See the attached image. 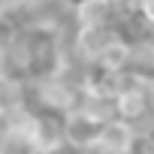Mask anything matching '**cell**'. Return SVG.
<instances>
[{
  "mask_svg": "<svg viewBox=\"0 0 154 154\" xmlns=\"http://www.w3.org/2000/svg\"><path fill=\"white\" fill-rule=\"evenodd\" d=\"M36 97L45 109H54V112H72L79 109V100H82V91L72 88L69 82H63L60 75H51V79H39L36 85Z\"/></svg>",
  "mask_w": 154,
  "mask_h": 154,
  "instance_id": "obj_1",
  "label": "cell"
},
{
  "mask_svg": "<svg viewBox=\"0 0 154 154\" xmlns=\"http://www.w3.org/2000/svg\"><path fill=\"white\" fill-rule=\"evenodd\" d=\"M63 133H66V145L75 151H85L91 142H97L103 136V124L94 121L91 115H85L82 109H72L63 115Z\"/></svg>",
  "mask_w": 154,
  "mask_h": 154,
  "instance_id": "obj_2",
  "label": "cell"
},
{
  "mask_svg": "<svg viewBox=\"0 0 154 154\" xmlns=\"http://www.w3.org/2000/svg\"><path fill=\"white\" fill-rule=\"evenodd\" d=\"M30 142H33L39 151H45V154L60 151V148L66 145L63 121H57V118H51V115H36V121H33V127H30Z\"/></svg>",
  "mask_w": 154,
  "mask_h": 154,
  "instance_id": "obj_3",
  "label": "cell"
},
{
  "mask_svg": "<svg viewBox=\"0 0 154 154\" xmlns=\"http://www.w3.org/2000/svg\"><path fill=\"white\" fill-rule=\"evenodd\" d=\"M115 39V33L109 30V24H103V27H79L75 30V45H79V54L85 57V60H100V54H103V48L109 45Z\"/></svg>",
  "mask_w": 154,
  "mask_h": 154,
  "instance_id": "obj_4",
  "label": "cell"
},
{
  "mask_svg": "<svg viewBox=\"0 0 154 154\" xmlns=\"http://www.w3.org/2000/svg\"><path fill=\"white\" fill-rule=\"evenodd\" d=\"M115 12H118L115 0H79L75 21H79V27H103L112 21Z\"/></svg>",
  "mask_w": 154,
  "mask_h": 154,
  "instance_id": "obj_5",
  "label": "cell"
},
{
  "mask_svg": "<svg viewBox=\"0 0 154 154\" xmlns=\"http://www.w3.org/2000/svg\"><path fill=\"white\" fill-rule=\"evenodd\" d=\"M109 148H115V151H121V154H133V145H136V127L130 124V121H124V118H112V121H106L103 124V136H100Z\"/></svg>",
  "mask_w": 154,
  "mask_h": 154,
  "instance_id": "obj_6",
  "label": "cell"
},
{
  "mask_svg": "<svg viewBox=\"0 0 154 154\" xmlns=\"http://www.w3.org/2000/svg\"><path fill=\"white\" fill-rule=\"evenodd\" d=\"M127 63H133V45L124 42L121 36H115V39L103 48V54H100V60H97V66L106 69V72H124Z\"/></svg>",
  "mask_w": 154,
  "mask_h": 154,
  "instance_id": "obj_7",
  "label": "cell"
},
{
  "mask_svg": "<svg viewBox=\"0 0 154 154\" xmlns=\"http://www.w3.org/2000/svg\"><path fill=\"white\" fill-rule=\"evenodd\" d=\"M151 109V100H148V91H130V94H118V118L136 124L139 118H145Z\"/></svg>",
  "mask_w": 154,
  "mask_h": 154,
  "instance_id": "obj_8",
  "label": "cell"
},
{
  "mask_svg": "<svg viewBox=\"0 0 154 154\" xmlns=\"http://www.w3.org/2000/svg\"><path fill=\"white\" fill-rule=\"evenodd\" d=\"M133 60L139 63L142 72L154 75V36H148V39H142L139 45H133Z\"/></svg>",
  "mask_w": 154,
  "mask_h": 154,
  "instance_id": "obj_9",
  "label": "cell"
},
{
  "mask_svg": "<svg viewBox=\"0 0 154 154\" xmlns=\"http://www.w3.org/2000/svg\"><path fill=\"white\" fill-rule=\"evenodd\" d=\"M18 42V27L9 12H0V51H9Z\"/></svg>",
  "mask_w": 154,
  "mask_h": 154,
  "instance_id": "obj_10",
  "label": "cell"
},
{
  "mask_svg": "<svg viewBox=\"0 0 154 154\" xmlns=\"http://www.w3.org/2000/svg\"><path fill=\"white\" fill-rule=\"evenodd\" d=\"M82 154H121V151H115V148H109L103 139H97V142H91V145H88Z\"/></svg>",
  "mask_w": 154,
  "mask_h": 154,
  "instance_id": "obj_11",
  "label": "cell"
},
{
  "mask_svg": "<svg viewBox=\"0 0 154 154\" xmlns=\"http://www.w3.org/2000/svg\"><path fill=\"white\" fill-rule=\"evenodd\" d=\"M139 12L145 15V21L154 24V0H139Z\"/></svg>",
  "mask_w": 154,
  "mask_h": 154,
  "instance_id": "obj_12",
  "label": "cell"
},
{
  "mask_svg": "<svg viewBox=\"0 0 154 154\" xmlns=\"http://www.w3.org/2000/svg\"><path fill=\"white\" fill-rule=\"evenodd\" d=\"M148 100H151V109H154V75H151V82H148Z\"/></svg>",
  "mask_w": 154,
  "mask_h": 154,
  "instance_id": "obj_13",
  "label": "cell"
},
{
  "mask_svg": "<svg viewBox=\"0 0 154 154\" xmlns=\"http://www.w3.org/2000/svg\"><path fill=\"white\" fill-rule=\"evenodd\" d=\"M3 139H6V136H3V133H0V151H3Z\"/></svg>",
  "mask_w": 154,
  "mask_h": 154,
  "instance_id": "obj_14",
  "label": "cell"
},
{
  "mask_svg": "<svg viewBox=\"0 0 154 154\" xmlns=\"http://www.w3.org/2000/svg\"><path fill=\"white\" fill-rule=\"evenodd\" d=\"M0 69H3V51H0Z\"/></svg>",
  "mask_w": 154,
  "mask_h": 154,
  "instance_id": "obj_15",
  "label": "cell"
}]
</instances>
